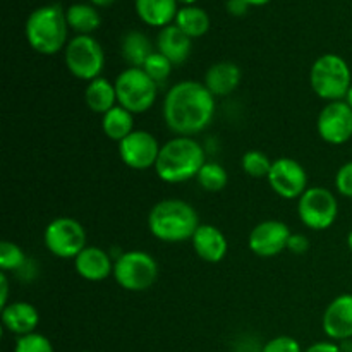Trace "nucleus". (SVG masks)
<instances>
[{"mask_svg":"<svg viewBox=\"0 0 352 352\" xmlns=\"http://www.w3.org/2000/svg\"><path fill=\"white\" fill-rule=\"evenodd\" d=\"M26 40L34 52L41 55H55L67 47L69 24L65 10L58 3L38 7L26 21Z\"/></svg>","mask_w":352,"mask_h":352,"instance_id":"nucleus-4","label":"nucleus"},{"mask_svg":"<svg viewBox=\"0 0 352 352\" xmlns=\"http://www.w3.org/2000/svg\"><path fill=\"white\" fill-rule=\"evenodd\" d=\"M2 325L7 332L17 337L34 333L40 323V313L26 301H12L2 308Z\"/></svg>","mask_w":352,"mask_h":352,"instance_id":"nucleus-18","label":"nucleus"},{"mask_svg":"<svg viewBox=\"0 0 352 352\" xmlns=\"http://www.w3.org/2000/svg\"><path fill=\"white\" fill-rule=\"evenodd\" d=\"M0 291H2V296H0V306L9 305V278H7L6 272L0 274Z\"/></svg>","mask_w":352,"mask_h":352,"instance_id":"nucleus-38","label":"nucleus"},{"mask_svg":"<svg viewBox=\"0 0 352 352\" xmlns=\"http://www.w3.org/2000/svg\"><path fill=\"white\" fill-rule=\"evenodd\" d=\"M336 189L339 195L352 198V160L346 162L336 174Z\"/></svg>","mask_w":352,"mask_h":352,"instance_id":"nucleus-33","label":"nucleus"},{"mask_svg":"<svg viewBox=\"0 0 352 352\" xmlns=\"http://www.w3.org/2000/svg\"><path fill=\"white\" fill-rule=\"evenodd\" d=\"M172 67H174V64H172L165 55H162L160 52H153L143 65L144 72H146L158 86L170 78Z\"/></svg>","mask_w":352,"mask_h":352,"instance_id":"nucleus-30","label":"nucleus"},{"mask_svg":"<svg viewBox=\"0 0 352 352\" xmlns=\"http://www.w3.org/2000/svg\"><path fill=\"white\" fill-rule=\"evenodd\" d=\"M192 40L175 24L162 28L157 36V52L168 58L174 65L184 64L191 55Z\"/></svg>","mask_w":352,"mask_h":352,"instance_id":"nucleus-20","label":"nucleus"},{"mask_svg":"<svg viewBox=\"0 0 352 352\" xmlns=\"http://www.w3.org/2000/svg\"><path fill=\"white\" fill-rule=\"evenodd\" d=\"M261 352H305L301 349V344L289 336H278L275 339L268 340L263 346Z\"/></svg>","mask_w":352,"mask_h":352,"instance_id":"nucleus-32","label":"nucleus"},{"mask_svg":"<svg viewBox=\"0 0 352 352\" xmlns=\"http://www.w3.org/2000/svg\"><path fill=\"white\" fill-rule=\"evenodd\" d=\"M346 102L349 103V107L352 109V85H351V88H349V93H347V96H346Z\"/></svg>","mask_w":352,"mask_h":352,"instance_id":"nucleus-41","label":"nucleus"},{"mask_svg":"<svg viewBox=\"0 0 352 352\" xmlns=\"http://www.w3.org/2000/svg\"><path fill=\"white\" fill-rule=\"evenodd\" d=\"M192 250L199 260L206 263H220L229 251V243L219 227L212 223H199L191 239Z\"/></svg>","mask_w":352,"mask_h":352,"instance_id":"nucleus-17","label":"nucleus"},{"mask_svg":"<svg viewBox=\"0 0 352 352\" xmlns=\"http://www.w3.org/2000/svg\"><path fill=\"white\" fill-rule=\"evenodd\" d=\"M179 3H182V6H192V3L196 2V0H177Z\"/></svg>","mask_w":352,"mask_h":352,"instance_id":"nucleus-42","label":"nucleus"},{"mask_svg":"<svg viewBox=\"0 0 352 352\" xmlns=\"http://www.w3.org/2000/svg\"><path fill=\"white\" fill-rule=\"evenodd\" d=\"M14 352H55L50 340L41 333L34 332L30 336H23L17 339Z\"/></svg>","mask_w":352,"mask_h":352,"instance_id":"nucleus-31","label":"nucleus"},{"mask_svg":"<svg viewBox=\"0 0 352 352\" xmlns=\"http://www.w3.org/2000/svg\"><path fill=\"white\" fill-rule=\"evenodd\" d=\"M215 96L201 81H179L164 100V120L177 136L203 133L215 117Z\"/></svg>","mask_w":352,"mask_h":352,"instance_id":"nucleus-1","label":"nucleus"},{"mask_svg":"<svg viewBox=\"0 0 352 352\" xmlns=\"http://www.w3.org/2000/svg\"><path fill=\"white\" fill-rule=\"evenodd\" d=\"M28 261L26 253L21 250L19 244L12 241H2L0 243V270L2 272H17Z\"/></svg>","mask_w":352,"mask_h":352,"instance_id":"nucleus-29","label":"nucleus"},{"mask_svg":"<svg viewBox=\"0 0 352 352\" xmlns=\"http://www.w3.org/2000/svg\"><path fill=\"white\" fill-rule=\"evenodd\" d=\"M339 203L327 188H308L298 199V217L302 226L311 230H327L336 223Z\"/></svg>","mask_w":352,"mask_h":352,"instance_id":"nucleus-9","label":"nucleus"},{"mask_svg":"<svg viewBox=\"0 0 352 352\" xmlns=\"http://www.w3.org/2000/svg\"><path fill=\"white\" fill-rule=\"evenodd\" d=\"M309 85L313 91L327 102L346 100L352 85L349 64L337 54H323L313 62Z\"/></svg>","mask_w":352,"mask_h":352,"instance_id":"nucleus-5","label":"nucleus"},{"mask_svg":"<svg viewBox=\"0 0 352 352\" xmlns=\"http://www.w3.org/2000/svg\"><path fill=\"white\" fill-rule=\"evenodd\" d=\"M113 2H116V0H89V3L95 7H109L112 6Z\"/></svg>","mask_w":352,"mask_h":352,"instance_id":"nucleus-39","label":"nucleus"},{"mask_svg":"<svg viewBox=\"0 0 352 352\" xmlns=\"http://www.w3.org/2000/svg\"><path fill=\"white\" fill-rule=\"evenodd\" d=\"M102 129L109 140L120 143L134 131V113L117 105L102 116Z\"/></svg>","mask_w":352,"mask_h":352,"instance_id":"nucleus-24","label":"nucleus"},{"mask_svg":"<svg viewBox=\"0 0 352 352\" xmlns=\"http://www.w3.org/2000/svg\"><path fill=\"white\" fill-rule=\"evenodd\" d=\"M241 79H243V72H241L239 65L223 60L210 65L208 71L205 72L203 82L215 98H223L236 91L237 86L241 85Z\"/></svg>","mask_w":352,"mask_h":352,"instance_id":"nucleus-19","label":"nucleus"},{"mask_svg":"<svg viewBox=\"0 0 352 352\" xmlns=\"http://www.w3.org/2000/svg\"><path fill=\"white\" fill-rule=\"evenodd\" d=\"M158 272L157 260L146 251H126L113 261V278L129 292H143L153 287Z\"/></svg>","mask_w":352,"mask_h":352,"instance_id":"nucleus-7","label":"nucleus"},{"mask_svg":"<svg viewBox=\"0 0 352 352\" xmlns=\"http://www.w3.org/2000/svg\"><path fill=\"white\" fill-rule=\"evenodd\" d=\"M196 181H198L199 188L205 189V191L220 192L226 189L227 182H229V174L217 162H206L199 174L196 175Z\"/></svg>","mask_w":352,"mask_h":352,"instance_id":"nucleus-27","label":"nucleus"},{"mask_svg":"<svg viewBox=\"0 0 352 352\" xmlns=\"http://www.w3.org/2000/svg\"><path fill=\"white\" fill-rule=\"evenodd\" d=\"M291 229L280 220H263L256 223L248 237L251 253L260 258H274L287 250Z\"/></svg>","mask_w":352,"mask_h":352,"instance_id":"nucleus-14","label":"nucleus"},{"mask_svg":"<svg viewBox=\"0 0 352 352\" xmlns=\"http://www.w3.org/2000/svg\"><path fill=\"white\" fill-rule=\"evenodd\" d=\"M117 103L131 113H144L157 102L158 85L143 67H127L113 81Z\"/></svg>","mask_w":352,"mask_h":352,"instance_id":"nucleus-6","label":"nucleus"},{"mask_svg":"<svg viewBox=\"0 0 352 352\" xmlns=\"http://www.w3.org/2000/svg\"><path fill=\"white\" fill-rule=\"evenodd\" d=\"M347 246H349V250L352 253V230L349 232V236H347Z\"/></svg>","mask_w":352,"mask_h":352,"instance_id":"nucleus-43","label":"nucleus"},{"mask_svg":"<svg viewBox=\"0 0 352 352\" xmlns=\"http://www.w3.org/2000/svg\"><path fill=\"white\" fill-rule=\"evenodd\" d=\"M16 275L21 278V280L31 282V280H33V278L38 275V267H36V263H34V261L31 260V258H28L26 263H24L23 267H21L19 270H17Z\"/></svg>","mask_w":352,"mask_h":352,"instance_id":"nucleus-35","label":"nucleus"},{"mask_svg":"<svg viewBox=\"0 0 352 352\" xmlns=\"http://www.w3.org/2000/svg\"><path fill=\"white\" fill-rule=\"evenodd\" d=\"M305 352H342L339 344L330 342V340H325V342H316L313 346H309Z\"/></svg>","mask_w":352,"mask_h":352,"instance_id":"nucleus-37","label":"nucleus"},{"mask_svg":"<svg viewBox=\"0 0 352 352\" xmlns=\"http://www.w3.org/2000/svg\"><path fill=\"white\" fill-rule=\"evenodd\" d=\"M316 131L325 143L340 146L352 138V109L346 100L329 102L318 113Z\"/></svg>","mask_w":352,"mask_h":352,"instance_id":"nucleus-12","label":"nucleus"},{"mask_svg":"<svg viewBox=\"0 0 352 352\" xmlns=\"http://www.w3.org/2000/svg\"><path fill=\"white\" fill-rule=\"evenodd\" d=\"M267 181L272 191L284 199H299L308 189V174L305 167L289 157L274 160Z\"/></svg>","mask_w":352,"mask_h":352,"instance_id":"nucleus-11","label":"nucleus"},{"mask_svg":"<svg viewBox=\"0 0 352 352\" xmlns=\"http://www.w3.org/2000/svg\"><path fill=\"white\" fill-rule=\"evenodd\" d=\"M76 274L88 282L107 280L113 275V258L98 246H86L74 258Z\"/></svg>","mask_w":352,"mask_h":352,"instance_id":"nucleus-16","label":"nucleus"},{"mask_svg":"<svg viewBox=\"0 0 352 352\" xmlns=\"http://www.w3.org/2000/svg\"><path fill=\"white\" fill-rule=\"evenodd\" d=\"M85 102L91 112L100 113V116H105L109 110H112L113 107H117V91L116 85L112 81H109L107 78H96L93 81H89L86 85L85 89Z\"/></svg>","mask_w":352,"mask_h":352,"instance_id":"nucleus-22","label":"nucleus"},{"mask_svg":"<svg viewBox=\"0 0 352 352\" xmlns=\"http://www.w3.org/2000/svg\"><path fill=\"white\" fill-rule=\"evenodd\" d=\"M198 227V212L184 199H162L148 215V229L162 243L174 244L192 239Z\"/></svg>","mask_w":352,"mask_h":352,"instance_id":"nucleus-3","label":"nucleus"},{"mask_svg":"<svg viewBox=\"0 0 352 352\" xmlns=\"http://www.w3.org/2000/svg\"><path fill=\"white\" fill-rule=\"evenodd\" d=\"M43 243L54 256L62 260H74L86 248V230L79 220L71 217H58L47 226Z\"/></svg>","mask_w":352,"mask_h":352,"instance_id":"nucleus-10","label":"nucleus"},{"mask_svg":"<svg viewBox=\"0 0 352 352\" xmlns=\"http://www.w3.org/2000/svg\"><path fill=\"white\" fill-rule=\"evenodd\" d=\"M153 52V45L143 31L131 30L120 40V54L129 67H143Z\"/></svg>","mask_w":352,"mask_h":352,"instance_id":"nucleus-23","label":"nucleus"},{"mask_svg":"<svg viewBox=\"0 0 352 352\" xmlns=\"http://www.w3.org/2000/svg\"><path fill=\"white\" fill-rule=\"evenodd\" d=\"M82 352H93V351H82Z\"/></svg>","mask_w":352,"mask_h":352,"instance_id":"nucleus-44","label":"nucleus"},{"mask_svg":"<svg viewBox=\"0 0 352 352\" xmlns=\"http://www.w3.org/2000/svg\"><path fill=\"white\" fill-rule=\"evenodd\" d=\"M160 148L162 144L153 134L143 129H134L119 143V157L124 165L133 170H148L157 165Z\"/></svg>","mask_w":352,"mask_h":352,"instance_id":"nucleus-13","label":"nucleus"},{"mask_svg":"<svg viewBox=\"0 0 352 352\" xmlns=\"http://www.w3.org/2000/svg\"><path fill=\"white\" fill-rule=\"evenodd\" d=\"M174 24L179 30L184 31L191 40H195V38H201L203 34L208 33L210 16L201 7L184 6L179 9Z\"/></svg>","mask_w":352,"mask_h":352,"instance_id":"nucleus-25","label":"nucleus"},{"mask_svg":"<svg viewBox=\"0 0 352 352\" xmlns=\"http://www.w3.org/2000/svg\"><path fill=\"white\" fill-rule=\"evenodd\" d=\"M226 7H227V12H229L230 16L241 17L248 12V9H250L251 6L246 2V0H227Z\"/></svg>","mask_w":352,"mask_h":352,"instance_id":"nucleus-36","label":"nucleus"},{"mask_svg":"<svg viewBox=\"0 0 352 352\" xmlns=\"http://www.w3.org/2000/svg\"><path fill=\"white\" fill-rule=\"evenodd\" d=\"M65 19L69 28L79 34H91L102 24V17L91 3H72L65 10Z\"/></svg>","mask_w":352,"mask_h":352,"instance_id":"nucleus-26","label":"nucleus"},{"mask_svg":"<svg viewBox=\"0 0 352 352\" xmlns=\"http://www.w3.org/2000/svg\"><path fill=\"white\" fill-rule=\"evenodd\" d=\"M251 7H260V6H267L270 0H246Z\"/></svg>","mask_w":352,"mask_h":352,"instance_id":"nucleus-40","label":"nucleus"},{"mask_svg":"<svg viewBox=\"0 0 352 352\" xmlns=\"http://www.w3.org/2000/svg\"><path fill=\"white\" fill-rule=\"evenodd\" d=\"M64 62L76 79L89 82L102 74L105 67V52L91 34H78L69 40L64 50Z\"/></svg>","mask_w":352,"mask_h":352,"instance_id":"nucleus-8","label":"nucleus"},{"mask_svg":"<svg viewBox=\"0 0 352 352\" xmlns=\"http://www.w3.org/2000/svg\"><path fill=\"white\" fill-rule=\"evenodd\" d=\"M274 162L267 157L265 153L258 150H250L243 155L241 158V167H243L244 174H248L253 179H261L268 177L270 174V168Z\"/></svg>","mask_w":352,"mask_h":352,"instance_id":"nucleus-28","label":"nucleus"},{"mask_svg":"<svg viewBox=\"0 0 352 352\" xmlns=\"http://www.w3.org/2000/svg\"><path fill=\"white\" fill-rule=\"evenodd\" d=\"M136 12L144 24L153 28L170 26L179 12L177 0H136Z\"/></svg>","mask_w":352,"mask_h":352,"instance_id":"nucleus-21","label":"nucleus"},{"mask_svg":"<svg viewBox=\"0 0 352 352\" xmlns=\"http://www.w3.org/2000/svg\"><path fill=\"white\" fill-rule=\"evenodd\" d=\"M287 250L294 254H305L309 250V239L306 236H302V234H291Z\"/></svg>","mask_w":352,"mask_h":352,"instance_id":"nucleus-34","label":"nucleus"},{"mask_svg":"<svg viewBox=\"0 0 352 352\" xmlns=\"http://www.w3.org/2000/svg\"><path fill=\"white\" fill-rule=\"evenodd\" d=\"M322 327L330 340L352 339V294H340L330 301L323 313Z\"/></svg>","mask_w":352,"mask_h":352,"instance_id":"nucleus-15","label":"nucleus"},{"mask_svg":"<svg viewBox=\"0 0 352 352\" xmlns=\"http://www.w3.org/2000/svg\"><path fill=\"white\" fill-rule=\"evenodd\" d=\"M206 164L205 148L189 136H175L162 144L155 174L167 184H182L196 179Z\"/></svg>","mask_w":352,"mask_h":352,"instance_id":"nucleus-2","label":"nucleus"}]
</instances>
